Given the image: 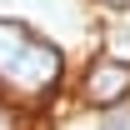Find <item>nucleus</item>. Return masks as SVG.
I'll use <instances>...</instances> for the list:
<instances>
[{
    "instance_id": "obj_1",
    "label": "nucleus",
    "mask_w": 130,
    "mask_h": 130,
    "mask_svg": "<svg viewBox=\"0 0 130 130\" xmlns=\"http://www.w3.org/2000/svg\"><path fill=\"white\" fill-rule=\"evenodd\" d=\"M55 80H60V50H50L30 30L0 20V85L35 100V95H45Z\"/></svg>"
},
{
    "instance_id": "obj_2",
    "label": "nucleus",
    "mask_w": 130,
    "mask_h": 130,
    "mask_svg": "<svg viewBox=\"0 0 130 130\" xmlns=\"http://www.w3.org/2000/svg\"><path fill=\"white\" fill-rule=\"evenodd\" d=\"M85 90H90L95 105H120V100L130 95V65H125V60H95Z\"/></svg>"
},
{
    "instance_id": "obj_3",
    "label": "nucleus",
    "mask_w": 130,
    "mask_h": 130,
    "mask_svg": "<svg viewBox=\"0 0 130 130\" xmlns=\"http://www.w3.org/2000/svg\"><path fill=\"white\" fill-rule=\"evenodd\" d=\"M0 130H10V120H5V110H0Z\"/></svg>"
},
{
    "instance_id": "obj_4",
    "label": "nucleus",
    "mask_w": 130,
    "mask_h": 130,
    "mask_svg": "<svg viewBox=\"0 0 130 130\" xmlns=\"http://www.w3.org/2000/svg\"><path fill=\"white\" fill-rule=\"evenodd\" d=\"M115 5H125V0H115Z\"/></svg>"
}]
</instances>
